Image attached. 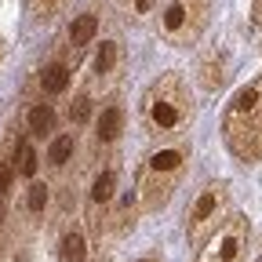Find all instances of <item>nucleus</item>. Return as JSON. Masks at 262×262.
I'll use <instances>...</instances> for the list:
<instances>
[{"mask_svg":"<svg viewBox=\"0 0 262 262\" xmlns=\"http://www.w3.org/2000/svg\"><path fill=\"white\" fill-rule=\"evenodd\" d=\"M102 37V11L95 4L80 8L70 22H66V33H62V48L70 51L73 58H80L88 48H95V40Z\"/></svg>","mask_w":262,"mask_h":262,"instance_id":"9","label":"nucleus"},{"mask_svg":"<svg viewBox=\"0 0 262 262\" xmlns=\"http://www.w3.org/2000/svg\"><path fill=\"white\" fill-rule=\"evenodd\" d=\"M135 215H139L135 189H120L117 201H113V208H110V215H106V229H110L113 237H124L127 229H135Z\"/></svg>","mask_w":262,"mask_h":262,"instance_id":"12","label":"nucleus"},{"mask_svg":"<svg viewBox=\"0 0 262 262\" xmlns=\"http://www.w3.org/2000/svg\"><path fill=\"white\" fill-rule=\"evenodd\" d=\"M11 182H15V164H8L4 157H0V211H4V204H8V189H11Z\"/></svg>","mask_w":262,"mask_h":262,"instance_id":"22","label":"nucleus"},{"mask_svg":"<svg viewBox=\"0 0 262 262\" xmlns=\"http://www.w3.org/2000/svg\"><path fill=\"white\" fill-rule=\"evenodd\" d=\"M58 262H88V233H84V226H70L62 233Z\"/></svg>","mask_w":262,"mask_h":262,"instance_id":"16","label":"nucleus"},{"mask_svg":"<svg viewBox=\"0 0 262 262\" xmlns=\"http://www.w3.org/2000/svg\"><path fill=\"white\" fill-rule=\"evenodd\" d=\"M226 219H229V186L222 179H211L193 193V201L186 208V241L193 248H201Z\"/></svg>","mask_w":262,"mask_h":262,"instance_id":"5","label":"nucleus"},{"mask_svg":"<svg viewBox=\"0 0 262 262\" xmlns=\"http://www.w3.org/2000/svg\"><path fill=\"white\" fill-rule=\"evenodd\" d=\"M131 262H164V255H160V251H146V255H139V258H131Z\"/></svg>","mask_w":262,"mask_h":262,"instance_id":"24","label":"nucleus"},{"mask_svg":"<svg viewBox=\"0 0 262 262\" xmlns=\"http://www.w3.org/2000/svg\"><path fill=\"white\" fill-rule=\"evenodd\" d=\"M258 51H262V44H258Z\"/></svg>","mask_w":262,"mask_h":262,"instance_id":"28","label":"nucleus"},{"mask_svg":"<svg viewBox=\"0 0 262 262\" xmlns=\"http://www.w3.org/2000/svg\"><path fill=\"white\" fill-rule=\"evenodd\" d=\"M73 73H77V58L70 55V51H55L51 58H44L40 62V70H37V77H33V88H37V98H62L66 91L73 88Z\"/></svg>","mask_w":262,"mask_h":262,"instance_id":"8","label":"nucleus"},{"mask_svg":"<svg viewBox=\"0 0 262 262\" xmlns=\"http://www.w3.org/2000/svg\"><path fill=\"white\" fill-rule=\"evenodd\" d=\"M113 4H117V11H120L124 18H131V22H142V18L157 15V0H113Z\"/></svg>","mask_w":262,"mask_h":262,"instance_id":"20","label":"nucleus"},{"mask_svg":"<svg viewBox=\"0 0 262 262\" xmlns=\"http://www.w3.org/2000/svg\"><path fill=\"white\" fill-rule=\"evenodd\" d=\"M251 22L262 26V0H251Z\"/></svg>","mask_w":262,"mask_h":262,"instance_id":"23","label":"nucleus"},{"mask_svg":"<svg viewBox=\"0 0 262 262\" xmlns=\"http://www.w3.org/2000/svg\"><path fill=\"white\" fill-rule=\"evenodd\" d=\"M91 117H95V102H91V91L84 88V91L73 95V102H70V124L73 127H84Z\"/></svg>","mask_w":262,"mask_h":262,"instance_id":"19","label":"nucleus"},{"mask_svg":"<svg viewBox=\"0 0 262 262\" xmlns=\"http://www.w3.org/2000/svg\"><path fill=\"white\" fill-rule=\"evenodd\" d=\"M0 58H4V40H0Z\"/></svg>","mask_w":262,"mask_h":262,"instance_id":"26","label":"nucleus"},{"mask_svg":"<svg viewBox=\"0 0 262 262\" xmlns=\"http://www.w3.org/2000/svg\"><path fill=\"white\" fill-rule=\"evenodd\" d=\"M139 124L153 139H175L193 124V95L179 73H160L139 98Z\"/></svg>","mask_w":262,"mask_h":262,"instance_id":"1","label":"nucleus"},{"mask_svg":"<svg viewBox=\"0 0 262 262\" xmlns=\"http://www.w3.org/2000/svg\"><path fill=\"white\" fill-rule=\"evenodd\" d=\"M189 168V142L175 139V142H160L157 149H149L139 164V175H135V196H139V211L153 215L164 211L168 201L175 196L182 175Z\"/></svg>","mask_w":262,"mask_h":262,"instance_id":"2","label":"nucleus"},{"mask_svg":"<svg viewBox=\"0 0 262 262\" xmlns=\"http://www.w3.org/2000/svg\"><path fill=\"white\" fill-rule=\"evenodd\" d=\"M40 168V153H37V139H22L15 146V179H33Z\"/></svg>","mask_w":262,"mask_h":262,"instance_id":"17","label":"nucleus"},{"mask_svg":"<svg viewBox=\"0 0 262 262\" xmlns=\"http://www.w3.org/2000/svg\"><path fill=\"white\" fill-rule=\"evenodd\" d=\"M62 8H66V0H29V15L40 18V22L51 18V15H58Z\"/></svg>","mask_w":262,"mask_h":262,"instance_id":"21","label":"nucleus"},{"mask_svg":"<svg viewBox=\"0 0 262 262\" xmlns=\"http://www.w3.org/2000/svg\"><path fill=\"white\" fill-rule=\"evenodd\" d=\"M55 106L48 102V98H33V102L26 106V117H22V127H26V135L29 139H48L51 131H55Z\"/></svg>","mask_w":262,"mask_h":262,"instance_id":"13","label":"nucleus"},{"mask_svg":"<svg viewBox=\"0 0 262 262\" xmlns=\"http://www.w3.org/2000/svg\"><path fill=\"white\" fill-rule=\"evenodd\" d=\"M248 241H251L248 215H229L201 244V251H196L193 262H244L248 258Z\"/></svg>","mask_w":262,"mask_h":262,"instance_id":"6","label":"nucleus"},{"mask_svg":"<svg viewBox=\"0 0 262 262\" xmlns=\"http://www.w3.org/2000/svg\"><path fill=\"white\" fill-rule=\"evenodd\" d=\"M73 157H77V135H73V131H66V135H55V139H51V146H48V168H51L55 175H62L66 168H70Z\"/></svg>","mask_w":262,"mask_h":262,"instance_id":"15","label":"nucleus"},{"mask_svg":"<svg viewBox=\"0 0 262 262\" xmlns=\"http://www.w3.org/2000/svg\"><path fill=\"white\" fill-rule=\"evenodd\" d=\"M124 124H127V110H124V102L117 95H110L106 102L95 110V146L98 149L117 146L120 135H124Z\"/></svg>","mask_w":262,"mask_h":262,"instance_id":"11","label":"nucleus"},{"mask_svg":"<svg viewBox=\"0 0 262 262\" xmlns=\"http://www.w3.org/2000/svg\"><path fill=\"white\" fill-rule=\"evenodd\" d=\"M196 80H201L204 91H219L229 80V55L226 51H208L196 66Z\"/></svg>","mask_w":262,"mask_h":262,"instance_id":"14","label":"nucleus"},{"mask_svg":"<svg viewBox=\"0 0 262 262\" xmlns=\"http://www.w3.org/2000/svg\"><path fill=\"white\" fill-rule=\"evenodd\" d=\"M211 22V0H160L157 33L171 48H189L204 37Z\"/></svg>","mask_w":262,"mask_h":262,"instance_id":"4","label":"nucleus"},{"mask_svg":"<svg viewBox=\"0 0 262 262\" xmlns=\"http://www.w3.org/2000/svg\"><path fill=\"white\" fill-rule=\"evenodd\" d=\"M222 139L237 160H262V77L244 84L222 113Z\"/></svg>","mask_w":262,"mask_h":262,"instance_id":"3","label":"nucleus"},{"mask_svg":"<svg viewBox=\"0 0 262 262\" xmlns=\"http://www.w3.org/2000/svg\"><path fill=\"white\" fill-rule=\"evenodd\" d=\"M117 193H120V164L117 160H102L95 168L88 189H84V219L88 226L95 229V233H102V226H106V215L117 201Z\"/></svg>","mask_w":262,"mask_h":262,"instance_id":"7","label":"nucleus"},{"mask_svg":"<svg viewBox=\"0 0 262 262\" xmlns=\"http://www.w3.org/2000/svg\"><path fill=\"white\" fill-rule=\"evenodd\" d=\"M120 73H124V44H120V37L106 33L91 48V77H95V84L110 88L120 80Z\"/></svg>","mask_w":262,"mask_h":262,"instance_id":"10","label":"nucleus"},{"mask_svg":"<svg viewBox=\"0 0 262 262\" xmlns=\"http://www.w3.org/2000/svg\"><path fill=\"white\" fill-rule=\"evenodd\" d=\"M91 262H106V258H91Z\"/></svg>","mask_w":262,"mask_h":262,"instance_id":"27","label":"nucleus"},{"mask_svg":"<svg viewBox=\"0 0 262 262\" xmlns=\"http://www.w3.org/2000/svg\"><path fill=\"white\" fill-rule=\"evenodd\" d=\"M48 201H51V189H48L44 182H33V186L26 189L22 208H26V215H29V219H40V215L48 211Z\"/></svg>","mask_w":262,"mask_h":262,"instance_id":"18","label":"nucleus"},{"mask_svg":"<svg viewBox=\"0 0 262 262\" xmlns=\"http://www.w3.org/2000/svg\"><path fill=\"white\" fill-rule=\"evenodd\" d=\"M244 262H262V237L255 241V248H251V255H248Z\"/></svg>","mask_w":262,"mask_h":262,"instance_id":"25","label":"nucleus"}]
</instances>
